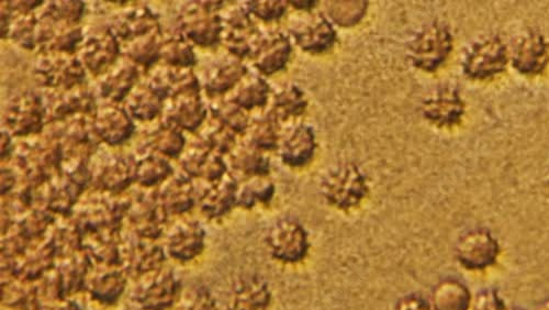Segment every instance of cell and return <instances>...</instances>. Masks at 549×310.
<instances>
[{
  "mask_svg": "<svg viewBox=\"0 0 549 310\" xmlns=\"http://www.w3.org/2000/svg\"><path fill=\"white\" fill-rule=\"evenodd\" d=\"M535 310H549V297L536 306Z\"/></svg>",
  "mask_w": 549,
  "mask_h": 310,
  "instance_id": "61",
  "label": "cell"
},
{
  "mask_svg": "<svg viewBox=\"0 0 549 310\" xmlns=\"http://www.w3.org/2000/svg\"><path fill=\"white\" fill-rule=\"evenodd\" d=\"M85 40L84 31L80 26L61 24L55 36L42 52L75 54Z\"/></svg>",
  "mask_w": 549,
  "mask_h": 310,
  "instance_id": "48",
  "label": "cell"
},
{
  "mask_svg": "<svg viewBox=\"0 0 549 310\" xmlns=\"http://www.w3.org/2000/svg\"><path fill=\"white\" fill-rule=\"evenodd\" d=\"M86 5L80 0L50 2L44 11L61 24L78 25L85 15Z\"/></svg>",
  "mask_w": 549,
  "mask_h": 310,
  "instance_id": "50",
  "label": "cell"
},
{
  "mask_svg": "<svg viewBox=\"0 0 549 310\" xmlns=\"http://www.w3.org/2000/svg\"><path fill=\"white\" fill-rule=\"evenodd\" d=\"M161 59L165 65L178 69H192L197 64V57L192 44L178 35L163 42Z\"/></svg>",
  "mask_w": 549,
  "mask_h": 310,
  "instance_id": "42",
  "label": "cell"
},
{
  "mask_svg": "<svg viewBox=\"0 0 549 310\" xmlns=\"http://www.w3.org/2000/svg\"><path fill=\"white\" fill-rule=\"evenodd\" d=\"M367 8L368 2H330L327 4V17L333 25L350 28L362 21Z\"/></svg>",
  "mask_w": 549,
  "mask_h": 310,
  "instance_id": "47",
  "label": "cell"
},
{
  "mask_svg": "<svg viewBox=\"0 0 549 310\" xmlns=\"http://www.w3.org/2000/svg\"><path fill=\"white\" fill-rule=\"evenodd\" d=\"M221 18L224 26L222 42L229 53L241 60L253 58L264 36L249 11L241 5L229 9Z\"/></svg>",
  "mask_w": 549,
  "mask_h": 310,
  "instance_id": "9",
  "label": "cell"
},
{
  "mask_svg": "<svg viewBox=\"0 0 549 310\" xmlns=\"http://www.w3.org/2000/svg\"><path fill=\"white\" fill-rule=\"evenodd\" d=\"M291 39L297 46L310 54L330 51L338 42V32L331 20L323 14H315L296 22L289 29Z\"/></svg>",
  "mask_w": 549,
  "mask_h": 310,
  "instance_id": "10",
  "label": "cell"
},
{
  "mask_svg": "<svg viewBox=\"0 0 549 310\" xmlns=\"http://www.w3.org/2000/svg\"><path fill=\"white\" fill-rule=\"evenodd\" d=\"M421 112L436 127L452 128L461 124L465 103L456 88L442 86L424 99Z\"/></svg>",
  "mask_w": 549,
  "mask_h": 310,
  "instance_id": "12",
  "label": "cell"
},
{
  "mask_svg": "<svg viewBox=\"0 0 549 310\" xmlns=\"http://www.w3.org/2000/svg\"><path fill=\"white\" fill-rule=\"evenodd\" d=\"M46 185L48 186L46 203L49 212L64 216L72 212L73 206L84 192L61 173L54 176Z\"/></svg>",
  "mask_w": 549,
  "mask_h": 310,
  "instance_id": "34",
  "label": "cell"
},
{
  "mask_svg": "<svg viewBox=\"0 0 549 310\" xmlns=\"http://www.w3.org/2000/svg\"><path fill=\"white\" fill-rule=\"evenodd\" d=\"M159 194H142L130 203L128 217L139 238L158 239L167 219Z\"/></svg>",
  "mask_w": 549,
  "mask_h": 310,
  "instance_id": "16",
  "label": "cell"
},
{
  "mask_svg": "<svg viewBox=\"0 0 549 310\" xmlns=\"http://www.w3.org/2000/svg\"><path fill=\"white\" fill-rule=\"evenodd\" d=\"M33 75L48 90L69 91L84 84L86 69L75 54L42 52L33 66Z\"/></svg>",
  "mask_w": 549,
  "mask_h": 310,
  "instance_id": "4",
  "label": "cell"
},
{
  "mask_svg": "<svg viewBox=\"0 0 549 310\" xmlns=\"http://www.w3.org/2000/svg\"><path fill=\"white\" fill-rule=\"evenodd\" d=\"M509 55L513 68L520 73L541 74L549 62V46L540 33L526 31L513 41Z\"/></svg>",
  "mask_w": 549,
  "mask_h": 310,
  "instance_id": "15",
  "label": "cell"
},
{
  "mask_svg": "<svg viewBox=\"0 0 549 310\" xmlns=\"http://www.w3.org/2000/svg\"><path fill=\"white\" fill-rule=\"evenodd\" d=\"M125 287L126 280L119 271L106 272L94 279L91 294L94 300L110 305L117 302Z\"/></svg>",
  "mask_w": 549,
  "mask_h": 310,
  "instance_id": "44",
  "label": "cell"
},
{
  "mask_svg": "<svg viewBox=\"0 0 549 310\" xmlns=\"http://www.w3.org/2000/svg\"><path fill=\"white\" fill-rule=\"evenodd\" d=\"M159 197L168 215H182L195 205V187L188 175H175L165 182Z\"/></svg>",
  "mask_w": 549,
  "mask_h": 310,
  "instance_id": "28",
  "label": "cell"
},
{
  "mask_svg": "<svg viewBox=\"0 0 549 310\" xmlns=\"http://www.w3.org/2000/svg\"><path fill=\"white\" fill-rule=\"evenodd\" d=\"M453 51L450 29L440 22H431L413 36L408 57L414 68L428 73L438 71Z\"/></svg>",
  "mask_w": 549,
  "mask_h": 310,
  "instance_id": "3",
  "label": "cell"
},
{
  "mask_svg": "<svg viewBox=\"0 0 549 310\" xmlns=\"http://www.w3.org/2000/svg\"><path fill=\"white\" fill-rule=\"evenodd\" d=\"M473 294L456 279H445L433 287L430 296L432 310H469Z\"/></svg>",
  "mask_w": 549,
  "mask_h": 310,
  "instance_id": "30",
  "label": "cell"
},
{
  "mask_svg": "<svg viewBox=\"0 0 549 310\" xmlns=\"http://www.w3.org/2000/svg\"><path fill=\"white\" fill-rule=\"evenodd\" d=\"M246 136H248L246 142L256 149L266 153L278 150L280 139H282L280 123L270 112H266L251 121Z\"/></svg>",
  "mask_w": 549,
  "mask_h": 310,
  "instance_id": "37",
  "label": "cell"
},
{
  "mask_svg": "<svg viewBox=\"0 0 549 310\" xmlns=\"http://www.w3.org/2000/svg\"><path fill=\"white\" fill-rule=\"evenodd\" d=\"M179 292V283L171 272L155 275L144 287L138 301L147 310H166L173 306Z\"/></svg>",
  "mask_w": 549,
  "mask_h": 310,
  "instance_id": "29",
  "label": "cell"
},
{
  "mask_svg": "<svg viewBox=\"0 0 549 310\" xmlns=\"http://www.w3.org/2000/svg\"><path fill=\"white\" fill-rule=\"evenodd\" d=\"M276 193L275 184L267 176L253 177L238 188V206L252 209L257 205H268Z\"/></svg>",
  "mask_w": 549,
  "mask_h": 310,
  "instance_id": "41",
  "label": "cell"
},
{
  "mask_svg": "<svg viewBox=\"0 0 549 310\" xmlns=\"http://www.w3.org/2000/svg\"><path fill=\"white\" fill-rule=\"evenodd\" d=\"M93 126L98 139L110 147L125 145L136 131V126L127 109L117 106L97 109Z\"/></svg>",
  "mask_w": 549,
  "mask_h": 310,
  "instance_id": "18",
  "label": "cell"
},
{
  "mask_svg": "<svg viewBox=\"0 0 549 310\" xmlns=\"http://www.w3.org/2000/svg\"><path fill=\"white\" fill-rule=\"evenodd\" d=\"M212 152L214 151L205 142L197 138V141L186 148L179 157L185 173L190 177H200L201 171L205 168Z\"/></svg>",
  "mask_w": 549,
  "mask_h": 310,
  "instance_id": "49",
  "label": "cell"
},
{
  "mask_svg": "<svg viewBox=\"0 0 549 310\" xmlns=\"http://www.w3.org/2000/svg\"><path fill=\"white\" fill-rule=\"evenodd\" d=\"M232 168L246 177L268 176L271 172V160L266 152L254 148L248 142L235 147L231 155Z\"/></svg>",
  "mask_w": 549,
  "mask_h": 310,
  "instance_id": "33",
  "label": "cell"
},
{
  "mask_svg": "<svg viewBox=\"0 0 549 310\" xmlns=\"http://www.w3.org/2000/svg\"><path fill=\"white\" fill-rule=\"evenodd\" d=\"M454 256L457 263L467 271H485L494 267L498 261L499 242L487 229H469L458 237Z\"/></svg>",
  "mask_w": 549,
  "mask_h": 310,
  "instance_id": "6",
  "label": "cell"
},
{
  "mask_svg": "<svg viewBox=\"0 0 549 310\" xmlns=\"http://www.w3.org/2000/svg\"><path fill=\"white\" fill-rule=\"evenodd\" d=\"M271 86L261 74H246L232 91L231 101L246 112L264 108L270 102Z\"/></svg>",
  "mask_w": 549,
  "mask_h": 310,
  "instance_id": "31",
  "label": "cell"
},
{
  "mask_svg": "<svg viewBox=\"0 0 549 310\" xmlns=\"http://www.w3.org/2000/svg\"><path fill=\"white\" fill-rule=\"evenodd\" d=\"M394 310H432V307L421 295L409 294L399 298Z\"/></svg>",
  "mask_w": 549,
  "mask_h": 310,
  "instance_id": "56",
  "label": "cell"
},
{
  "mask_svg": "<svg viewBox=\"0 0 549 310\" xmlns=\"http://www.w3.org/2000/svg\"><path fill=\"white\" fill-rule=\"evenodd\" d=\"M279 157L290 168H304L309 164L317 151L316 132L307 124H299L291 128L280 139Z\"/></svg>",
  "mask_w": 549,
  "mask_h": 310,
  "instance_id": "20",
  "label": "cell"
},
{
  "mask_svg": "<svg viewBox=\"0 0 549 310\" xmlns=\"http://www.w3.org/2000/svg\"><path fill=\"white\" fill-rule=\"evenodd\" d=\"M52 213L47 210H33L20 221L17 228L30 241L41 237L52 224Z\"/></svg>",
  "mask_w": 549,
  "mask_h": 310,
  "instance_id": "53",
  "label": "cell"
},
{
  "mask_svg": "<svg viewBox=\"0 0 549 310\" xmlns=\"http://www.w3.org/2000/svg\"><path fill=\"white\" fill-rule=\"evenodd\" d=\"M43 101L47 118L55 123H62L78 115H95L97 112L94 93L83 85L69 91H58V93L55 91Z\"/></svg>",
  "mask_w": 549,
  "mask_h": 310,
  "instance_id": "13",
  "label": "cell"
},
{
  "mask_svg": "<svg viewBox=\"0 0 549 310\" xmlns=\"http://www.w3.org/2000/svg\"><path fill=\"white\" fill-rule=\"evenodd\" d=\"M137 163L138 160L131 154H107L97 164L93 179L104 191L120 194L137 181Z\"/></svg>",
  "mask_w": 549,
  "mask_h": 310,
  "instance_id": "11",
  "label": "cell"
},
{
  "mask_svg": "<svg viewBox=\"0 0 549 310\" xmlns=\"http://www.w3.org/2000/svg\"><path fill=\"white\" fill-rule=\"evenodd\" d=\"M139 70L131 61H120L106 71L96 84L98 96L112 103H120L127 99L137 86Z\"/></svg>",
  "mask_w": 549,
  "mask_h": 310,
  "instance_id": "25",
  "label": "cell"
},
{
  "mask_svg": "<svg viewBox=\"0 0 549 310\" xmlns=\"http://www.w3.org/2000/svg\"><path fill=\"white\" fill-rule=\"evenodd\" d=\"M0 142H2V160H8L11 155L15 152V146L13 142V137H11L10 132H8L6 129L2 130V136H0Z\"/></svg>",
  "mask_w": 549,
  "mask_h": 310,
  "instance_id": "59",
  "label": "cell"
},
{
  "mask_svg": "<svg viewBox=\"0 0 549 310\" xmlns=\"http://www.w3.org/2000/svg\"><path fill=\"white\" fill-rule=\"evenodd\" d=\"M119 55V40L109 28L86 37L78 51V58L85 69L94 74L108 71L118 62Z\"/></svg>",
  "mask_w": 549,
  "mask_h": 310,
  "instance_id": "14",
  "label": "cell"
},
{
  "mask_svg": "<svg viewBox=\"0 0 549 310\" xmlns=\"http://www.w3.org/2000/svg\"><path fill=\"white\" fill-rule=\"evenodd\" d=\"M163 113L166 123L194 132L205 124L208 109L200 94H186L168 99Z\"/></svg>",
  "mask_w": 549,
  "mask_h": 310,
  "instance_id": "23",
  "label": "cell"
},
{
  "mask_svg": "<svg viewBox=\"0 0 549 310\" xmlns=\"http://www.w3.org/2000/svg\"><path fill=\"white\" fill-rule=\"evenodd\" d=\"M237 134L212 117L211 123L200 132L198 138L214 152L224 155L237 147Z\"/></svg>",
  "mask_w": 549,
  "mask_h": 310,
  "instance_id": "43",
  "label": "cell"
},
{
  "mask_svg": "<svg viewBox=\"0 0 549 310\" xmlns=\"http://www.w3.org/2000/svg\"><path fill=\"white\" fill-rule=\"evenodd\" d=\"M46 119L43 98L36 92H24L9 99L3 114L5 129L17 137L41 134Z\"/></svg>",
  "mask_w": 549,
  "mask_h": 310,
  "instance_id": "7",
  "label": "cell"
},
{
  "mask_svg": "<svg viewBox=\"0 0 549 310\" xmlns=\"http://www.w3.org/2000/svg\"><path fill=\"white\" fill-rule=\"evenodd\" d=\"M272 292L261 276H246L235 285L229 302V310H270Z\"/></svg>",
  "mask_w": 549,
  "mask_h": 310,
  "instance_id": "26",
  "label": "cell"
},
{
  "mask_svg": "<svg viewBox=\"0 0 549 310\" xmlns=\"http://www.w3.org/2000/svg\"><path fill=\"white\" fill-rule=\"evenodd\" d=\"M129 248L128 267L131 274H148L160 268L164 262V252L152 240L142 239Z\"/></svg>",
  "mask_w": 549,
  "mask_h": 310,
  "instance_id": "39",
  "label": "cell"
},
{
  "mask_svg": "<svg viewBox=\"0 0 549 310\" xmlns=\"http://www.w3.org/2000/svg\"><path fill=\"white\" fill-rule=\"evenodd\" d=\"M173 172V166L163 155L148 152L138 160L137 182L144 187H153L166 182Z\"/></svg>",
  "mask_w": 549,
  "mask_h": 310,
  "instance_id": "40",
  "label": "cell"
},
{
  "mask_svg": "<svg viewBox=\"0 0 549 310\" xmlns=\"http://www.w3.org/2000/svg\"><path fill=\"white\" fill-rule=\"evenodd\" d=\"M266 245L274 260L287 265L304 261L311 247L306 228L294 218L275 221L267 232Z\"/></svg>",
  "mask_w": 549,
  "mask_h": 310,
  "instance_id": "5",
  "label": "cell"
},
{
  "mask_svg": "<svg viewBox=\"0 0 549 310\" xmlns=\"http://www.w3.org/2000/svg\"><path fill=\"white\" fill-rule=\"evenodd\" d=\"M510 55L499 37L481 39L472 44L464 55L462 68L470 80L485 81L507 68Z\"/></svg>",
  "mask_w": 549,
  "mask_h": 310,
  "instance_id": "8",
  "label": "cell"
},
{
  "mask_svg": "<svg viewBox=\"0 0 549 310\" xmlns=\"http://www.w3.org/2000/svg\"><path fill=\"white\" fill-rule=\"evenodd\" d=\"M17 184L16 173L13 169L3 166L2 168V195L6 196L15 190Z\"/></svg>",
  "mask_w": 549,
  "mask_h": 310,
  "instance_id": "58",
  "label": "cell"
},
{
  "mask_svg": "<svg viewBox=\"0 0 549 310\" xmlns=\"http://www.w3.org/2000/svg\"><path fill=\"white\" fill-rule=\"evenodd\" d=\"M244 8L249 11L252 17L260 19L264 22H275L283 19L287 13L288 2L284 0H271V2H244Z\"/></svg>",
  "mask_w": 549,
  "mask_h": 310,
  "instance_id": "51",
  "label": "cell"
},
{
  "mask_svg": "<svg viewBox=\"0 0 549 310\" xmlns=\"http://www.w3.org/2000/svg\"><path fill=\"white\" fill-rule=\"evenodd\" d=\"M148 84L165 101L181 95L200 94V80L192 69L163 65L152 72Z\"/></svg>",
  "mask_w": 549,
  "mask_h": 310,
  "instance_id": "24",
  "label": "cell"
},
{
  "mask_svg": "<svg viewBox=\"0 0 549 310\" xmlns=\"http://www.w3.org/2000/svg\"><path fill=\"white\" fill-rule=\"evenodd\" d=\"M217 304L214 297L207 291L199 292L192 303L185 310H216Z\"/></svg>",
  "mask_w": 549,
  "mask_h": 310,
  "instance_id": "57",
  "label": "cell"
},
{
  "mask_svg": "<svg viewBox=\"0 0 549 310\" xmlns=\"http://www.w3.org/2000/svg\"><path fill=\"white\" fill-rule=\"evenodd\" d=\"M112 33L123 41L137 39L155 30H161L159 16L147 6H132L112 17Z\"/></svg>",
  "mask_w": 549,
  "mask_h": 310,
  "instance_id": "22",
  "label": "cell"
},
{
  "mask_svg": "<svg viewBox=\"0 0 549 310\" xmlns=\"http://www.w3.org/2000/svg\"><path fill=\"white\" fill-rule=\"evenodd\" d=\"M211 115L237 135H246L251 124L248 112L234 104L231 99L212 106Z\"/></svg>",
  "mask_w": 549,
  "mask_h": 310,
  "instance_id": "45",
  "label": "cell"
},
{
  "mask_svg": "<svg viewBox=\"0 0 549 310\" xmlns=\"http://www.w3.org/2000/svg\"><path fill=\"white\" fill-rule=\"evenodd\" d=\"M320 192L330 206L349 212L362 205L369 194L365 174L352 162L334 166L322 177Z\"/></svg>",
  "mask_w": 549,
  "mask_h": 310,
  "instance_id": "1",
  "label": "cell"
},
{
  "mask_svg": "<svg viewBox=\"0 0 549 310\" xmlns=\"http://www.w3.org/2000/svg\"><path fill=\"white\" fill-rule=\"evenodd\" d=\"M469 310H507V306L496 290L485 289L473 296Z\"/></svg>",
  "mask_w": 549,
  "mask_h": 310,
  "instance_id": "55",
  "label": "cell"
},
{
  "mask_svg": "<svg viewBox=\"0 0 549 310\" xmlns=\"http://www.w3.org/2000/svg\"><path fill=\"white\" fill-rule=\"evenodd\" d=\"M64 267L58 278L61 294H74L81 289L86 274V264L84 260L75 259Z\"/></svg>",
  "mask_w": 549,
  "mask_h": 310,
  "instance_id": "52",
  "label": "cell"
},
{
  "mask_svg": "<svg viewBox=\"0 0 549 310\" xmlns=\"http://www.w3.org/2000/svg\"><path fill=\"white\" fill-rule=\"evenodd\" d=\"M145 146L164 157L175 159L181 157L184 152L186 139L181 129L163 120V123L145 139Z\"/></svg>",
  "mask_w": 549,
  "mask_h": 310,
  "instance_id": "36",
  "label": "cell"
},
{
  "mask_svg": "<svg viewBox=\"0 0 549 310\" xmlns=\"http://www.w3.org/2000/svg\"><path fill=\"white\" fill-rule=\"evenodd\" d=\"M238 188V182L228 174L220 181L210 183L200 198L201 212L209 218L228 215L235 206H238Z\"/></svg>",
  "mask_w": 549,
  "mask_h": 310,
  "instance_id": "27",
  "label": "cell"
},
{
  "mask_svg": "<svg viewBox=\"0 0 549 310\" xmlns=\"http://www.w3.org/2000/svg\"><path fill=\"white\" fill-rule=\"evenodd\" d=\"M126 101L129 115L144 123H149L164 112L165 99L148 83L134 87Z\"/></svg>",
  "mask_w": 549,
  "mask_h": 310,
  "instance_id": "32",
  "label": "cell"
},
{
  "mask_svg": "<svg viewBox=\"0 0 549 310\" xmlns=\"http://www.w3.org/2000/svg\"><path fill=\"white\" fill-rule=\"evenodd\" d=\"M162 31L155 30L137 39L127 42L126 54L129 60L145 69L152 68L161 60L163 39Z\"/></svg>",
  "mask_w": 549,
  "mask_h": 310,
  "instance_id": "38",
  "label": "cell"
},
{
  "mask_svg": "<svg viewBox=\"0 0 549 310\" xmlns=\"http://www.w3.org/2000/svg\"><path fill=\"white\" fill-rule=\"evenodd\" d=\"M507 310H519L517 308H507Z\"/></svg>",
  "mask_w": 549,
  "mask_h": 310,
  "instance_id": "62",
  "label": "cell"
},
{
  "mask_svg": "<svg viewBox=\"0 0 549 310\" xmlns=\"http://www.w3.org/2000/svg\"><path fill=\"white\" fill-rule=\"evenodd\" d=\"M205 230L196 220L178 221L166 239L170 256L179 262H188L200 256L205 249Z\"/></svg>",
  "mask_w": 549,
  "mask_h": 310,
  "instance_id": "19",
  "label": "cell"
},
{
  "mask_svg": "<svg viewBox=\"0 0 549 310\" xmlns=\"http://www.w3.org/2000/svg\"><path fill=\"white\" fill-rule=\"evenodd\" d=\"M222 7L223 2H184L177 18L178 36L201 48L217 46L224 30L217 13Z\"/></svg>",
  "mask_w": 549,
  "mask_h": 310,
  "instance_id": "2",
  "label": "cell"
},
{
  "mask_svg": "<svg viewBox=\"0 0 549 310\" xmlns=\"http://www.w3.org/2000/svg\"><path fill=\"white\" fill-rule=\"evenodd\" d=\"M308 99L297 85H288L273 97L271 109L268 110L280 124L298 118L306 113Z\"/></svg>",
  "mask_w": 549,
  "mask_h": 310,
  "instance_id": "35",
  "label": "cell"
},
{
  "mask_svg": "<svg viewBox=\"0 0 549 310\" xmlns=\"http://www.w3.org/2000/svg\"><path fill=\"white\" fill-rule=\"evenodd\" d=\"M248 73L241 59L232 54L223 55L206 65L201 75V84L209 94L223 95L232 92Z\"/></svg>",
  "mask_w": 549,
  "mask_h": 310,
  "instance_id": "17",
  "label": "cell"
},
{
  "mask_svg": "<svg viewBox=\"0 0 549 310\" xmlns=\"http://www.w3.org/2000/svg\"><path fill=\"white\" fill-rule=\"evenodd\" d=\"M54 242H48L47 245L42 246L39 251L27 261L25 268L21 269V274H24V278L27 280L38 279L39 276L43 274L44 271L48 270L50 267L54 253H55Z\"/></svg>",
  "mask_w": 549,
  "mask_h": 310,
  "instance_id": "54",
  "label": "cell"
},
{
  "mask_svg": "<svg viewBox=\"0 0 549 310\" xmlns=\"http://www.w3.org/2000/svg\"><path fill=\"white\" fill-rule=\"evenodd\" d=\"M294 48L291 38L283 32H274L263 37L260 47L253 55L255 69L262 76H272L284 71L290 62Z\"/></svg>",
  "mask_w": 549,
  "mask_h": 310,
  "instance_id": "21",
  "label": "cell"
},
{
  "mask_svg": "<svg viewBox=\"0 0 549 310\" xmlns=\"http://www.w3.org/2000/svg\"><path fill=\"white\" fill-rule=\"evenodd\" d=\"M288 5L293 6L297 10L310 13V11L316 8L318 2H316V0H305V2L304 0H300V2H298V0H296V2L295 0H291V2H288Z\"/></svg>",
  "mask_w": 549,
  "mask_h": 310,
  "instance_id": "60",
  "label": "cell"
},
{
  "mask_svg": "<svg viewBox=\"0 0 549 310\" xmlns=\"http://www.w3.org/2000/svg\"><path fill=\"white\" fill-rule=\"evenodd\" d=\"M38 26V15L35 13L18 14L11 22L9 38L17 46L26 50L36 49V32Z\"/></svg>",
  "mask_w": 549,
  "mask_h": 310,
  "instance_id": "46",
  "label": "cell"
}]
</instances>
